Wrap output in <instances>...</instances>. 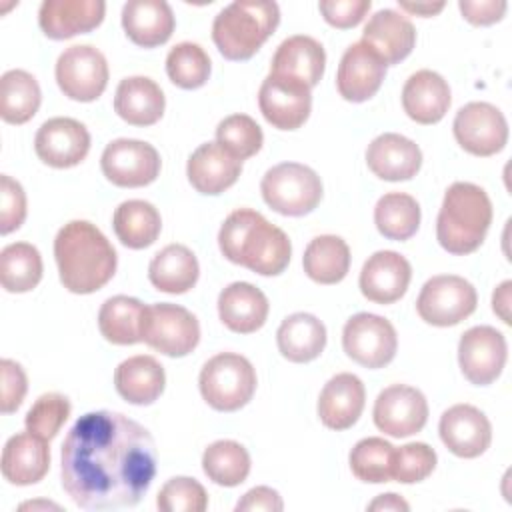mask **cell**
Masks as SVG:
<instances>
[{
	"instance_id": "12",
	"label": "cell",
	"mask_w": 512,
	"mask_h": 512,
	"mask_svg": "<svg viewBox=\"0 0 512 512\" xmlns=\"http://www.w3.org/2000/svg\"><path fill=\"white\" fill-rule=\"evenodd\" d=\"M158 150L142 140L116 138L106 144L100 168L106 180L120 188H140L152 184L160 174Z\"/></svg>"
},
{
	"instance_id": "14",
	"label": "cell",
	"mask_w": 512,
	"mask_h": 512,
	"mask_svg": "<svg viewBox=\"0 0 512 512\" xmlns=\"http://www.w3.org/2000/svg\"><path fill=\"white\" fill-rule=\"evenodd\" d=\"M506 360L508 344L500 330L492 326H474L460 336L458 364L470 384H492L502 374Z\"/></svg>"
},
{
	"instance_id": "32",
	"label": "cell",
	"mask_w": 512,
	"mask_h": 512,
	"mask_svg": "<svg viewBox=\"0 0 512 512\" xmlns=\"http://www.w3.org/2000/svg\"><path fill=\"white\" fill-rule=\"evenodd\" d=\"M166 374L162 364L148 354H138L122 360L114 370L116 392L130 404L148 406L164 392Z\"/></svg>"
},
{
	"instance_id": "13",
	"label": "cell",
	"mask_w": 512,
	"mask_h": 512,
	"mask_svg": "<svg viewBox=\"0 0 512 512\" xmlns=\"http://www.w3.org/2000/svg\"><path fill=\"white\" fill-rule=\"evenodd\" d=\"M456 142L474 156L498 154L508 142V122L490 102L464 104L452 122Z\"/></svg>"
},
{
	"instance_id": "39",
	"label": "cell",
	"mask_w": 512,
	"mask_h": 512,
	"mask_svg": "<svg viewBox=\"0 0 512 512\" xmlns=\"http://www.w3.org/2000/svg\"><path fill=\"white\" fill-rule=\"evenodd\" d=\"M42 280V256L28 242H12L0 252V284L6 292H30Z\"/></svg>"
},
{
	"instance_id": "15",
	"label": "cell",
	"mask_w": 512,
	"mask_h": 512,
	"mask_svg": "<svg viewBox=\"0 0 512 512\" xmlns=\"http://www.w3.org/2000/svg\"><path fill=\"white\" fill-rule=\"evenodd\" d=\"M258 106L266 122L274 128L296 130L310 116L312 94L300 80L268 74L258 90Z\"/></svg>"
},
{
	"instance_id": "28",
	"label": "cell",
	"mask_w": 512,
	"mask_h": 512,
	"mask_svg": "<svg viewBox=\"0 0 512 512\" xmlns=\"http://www.w3.org/2000/svg\"><path fill=\"white\" fill-rule=\"evenodd\" d=\"M268 310L266 294L250 282H232L218 296V316L236 334L260 330L268 318Z\"/></svg>"
},
{
	"instance_id": "11",
	"label": "cell",
	"mask_w": 512,
	"mask_h": 512,
	"mask_svg": "<svg viewBox=\"0 0 512 512\" xmlns=\"http://www.w3.org/2000/svg\"><path fill=\"white\" fill-rule=\"evenodd\" d=\"M58 88L76 102H92L106 90L108 62L104 54L90 44H74L56 60Z\"/></svg>"
},
{
	"instance_id": "21",
	"label": "cell",
	"mask_w": 512,
	"mask_h": 512,
	"mask_svg": "<svg viewBox=\"0 0 512 512\" xmlns=\"http://www.w3.org/2000/svg\"><path fill=\"white\" fill-rule=\"evenodd\" d=\"M366 390L356 374L340 372L332 376L318 396V418L330 430H348L364 410Z\"/></svg>"
},
{
	"instance_id": "4",
	"label": "cell",
	"mask_w": 512,
	"mask_h": 512,
	"mask_svg": "<svg viewBox=\"0 0 512 512\" xmlns=\"http://www.w3.org/2000/svg\"><path fill=\"white\" fill-rule=\"evenodd\" d=\"M492 224V202L484 188L472 182L448 186L438 218V244L456 256L472 254L484 242Z\"/></svg>"
},
{
	"instance_id": "52",
	"label": "cell",
	"mask_w": 512,
	"mask_h": 512,
	"mask_svg": "<svg viewBox=\"0 0 512 512\" xmlns=\"http://www.w3.org/2000/svg\"><path fill=\"white\" fill-rule=\"evenodd\" d=\"M282 508L280 494L270 486H256L236 502V512H280Z\"/></svg>"
},
{
	"instance_id": "1",
	"label": "cell",
	"mask_w": 512,
	"mask_h": 512,
	"mask_svg": "<svg viewBox=\"0 0 512 512\" xmlns=\"http://www.w3.org/2000/svg\"><path fill=\"white\" fill-rule=\"evenodd\" d=\"M64 492L82 510L136 506L156 476V444L136 420L96 410L68 430L60 452Z\"/></svg>"
},
{
	"instance_id": "48",
	"label": "cell",
	"mask_w": 512,
	"mask_h": 512,
	"mask_svg": "<svg viewBox=\"0 0 512 512\" xmlns=\"http://www.w3.org/2000/svg\"><path fill=\"white\" fill-rule=\"evenodd\" d=\"M26 220V194L12 176H0V234H10Z\"/></svg>"
},
{
	"instance_id": "8",
	"label": "cell",
	"mask_w": 512,
	"mask_h": 512,
	"mask_svg": "<svg viewBox=\"0 0 512 512\" xmlns=\"http://www.w3.org/2000/svg\"><path fill=\"white\" fill-rule=\"evenodd\" d=\"M142 342L170 358L190 354L200 342V324L184 306L156 302L144 308L140 324Z\"/></svg>"
},
{
	"instance_id": "49",
	"label": "cell",
	"mask_w": 512,
	"mask_h": 512,
	"mask_svg": "<svg viewBox=\"0 0 512 512\" xmlns=\"http://www.w3.org/2000/svg\"><path fill=\"white\" fill-rule=\"evenodd\" d=\"M0 374H2L0 410H2V414H12L20 408V404L26 396L28 380H26L22 366L10 358L0 360Z\"/></svg>"
},
{
	"instance_id": "43",
	"label": "cell",
	"mask_w": 512,
	"mask_h": 512,
	"mask_svg": "<svg viewBox=\"0 0 512 512\" xmlns=\"http://www.w3.org/2000/svg\"><path fill=\"white\" fill-rule=\"evenodd\" d=\"M392 454H394V446L388 440L378 436L362 438L350 450V456H348L350 470L362 482H370V484L390 482Z\"/></svg>"
},
{
	"instance_id": "7",
	"label": "cell",
	"mask_w": 512,
	"mask_h": 512,
	"mask_svg": "<svg viewBox=\"0 0 512 512\" xmlns=\"http://www.w3.org/2000/svg\"><path fill=\"white\" fill-rule=\"evenodd\" d=\"M264 202L282 216H304L322 200V180L306 164L282 162L266 170L260 182Z\"/></svg>"
},
{
	"instance_id": "51",
	"label": "cell",
	"mask_w": 512,
	"mask_h": 512,
	"mask_svg": "<svg viewBox=\"0 0 512 512\" xmlns=\"http://www.w3.org/2000/svg\"><path fill=\"white\" fill-rule=\"evenodd\" d=\"M458 8L470 24L490 26L504 18L508 4L502 0H460Z\"/></svg>"
},
{
	"instance_id": "26",
	"label": "cell",
	"mask_w": 512,
	"mask_h": 512,
	"mask_svg": "<svg viewBox=\"0 0 512 512\" xmlns=\"http://www.w3.org/2000/svg\"><path fill=\"white\" fill-rule=\"evenodd\" d=\"M2 476L14 486H30L40 482L50 468L48 440L20 432L8 438L2 450Z\"/></svg>"
},
{
	"instance_id": "33",
	"label": "cell",
	"mask_w": 512,
	"mask_h": 512,
	"mask_svg": "<svg viewBox=\"0 0 512 512\" xmlns=\"http://www.w3.org/2000/svg\"><path fill=\"white\" fill-rule=\"evenodd\" d=\"M276 344L286 360L296 364L312 362L326 346V326L314 314L294 312L282 320Z\"/></svg>"
},
{
	"instance_id": "3",
	"label": "cell",
	"mask_w": 512,
	"mask_h": 512,
	"mask_svg": "<svg viewBox=\"0 0 512 512\" xmlns=\"http://www.w3.org/2000/svg\"><path fill=\"white\" fill-rule=\"evenodd\" d=\"M218 246L226 260L260 276L282 274L292 254L286 232L250 208H238L226 216L218 232Z\"/></svg>"
},
{
	"instance_id": "29",
	"label": "cell",
	"mask_w": 512,
	"mask_h": 512,
	"mask_svg": "<svg viewBox=\"0 0 512 512\" xmlns=\"http://www.w3.org/2000/svg\"><path fill=\"white\" fill-rule=\"evenodd\" d=\"M176 20L164 0H128L122 8L126 36L142 48H156L170 40Z\"/></svg>"
},
{
	"instance_id": "6",
	"label": "cell",
	"mask_w": 512,
	"mask_h": 512,
	"mask_svg": "<svg viewBox=\"0 0 512 512\" xmlns=\"http://www.w3.org/2000/svg\"><path fill=\"white\" fill-rule=\"evenodd\" d=\"M198 388L210 408L236 412L246 406L256 392V370L246 356L220 352L202 366Z\"/></svg>"
},
{
	"instance_id": "47",
	"label": "cell",
	"mask_w": 512,
	"mask_h": 512,
	"mask_svg": "<svg viewBox=\"0 0 512 512\" xmlns=\"http://www.w3.org/2000/svg\"><path fill=\"white\" fill-rule=\"evenodd\" d=\"M156 506L160 512H204L208 508V494L198 480L174 476L160 488Z\"/></svg>"
},
{
	"instance_id": "31",
	"label": "cell",
	"mask_w": 512,
	"mask_h": 512,
	"mask_svg": "<svg viewBox=\"0 0 512 512\" xmlns=\"http://www.w3.org/2000/svg\"><path fill=\"white\" fill-rule=\"evenodd\" d=\"M166 108L162 88L148 76H128L120 80L114 94V112L132 126L156 124Z\"/></svg>"
},
{
	"instance_id": "40",
	"label": "cell",
	"mask_w": 512,
	"mask_h": 512,
	"mask_svg": "<svg viewBox=\"0 0 512 512\" xmlns=\"http://www.w3.org/2000/svg\"><path fill=\"white\" fill-rule=\"evenodd\" d=\"M374 224L388 240H408L420 226V204L406 192H388L374 206Z\"/></svg>"
},
{
	"instance_id": "22",
	"label": "cell",
	"mask_w": 512,
	"mask_h": 512,
	"mask_svg": "<svg viewBox=\"0 0 512 512\" xmlns=\"http://www.w3.org/2000/svg\"><path fill=\"white\" fill-rule=\"evenodd\" d=\"M106 4L102 0H44L38 24L52 40H66L100 26Z\"/></svg>"
},
{
	"instance_id": "44",
	"label": "cell",
	"mask_w": 512,
	"mask_h": 512,
	"mask_svg": "<svg viewBox=\"0 0 512 512\" xmlns=\"http://www.w3.org/2000/svg\"><path fill=\"white\" fill-rule=\"evenodd\" d=\"M216 142L242 162L262 148L264 134L248 114H230L216 126Z\"/></svg>"
},
{
	"instance_id": "16",
	"label": "cell",
	"mask_w": 512,
	"mask_h": 512,
	"mask_svg": "<svg viewBox=\"0 0 512 512\" xmlns=\"http://www.w3.org/2000/svg\"><path fill=\"white\" fill-rule=\"evenodd\" d=\"M372 418L376 428L392 438L412 436L426 426V396L414 386L392 384L376 396Z\"/></svg>"
},
{
	"instance_id": "19",
	"label": "cell",
	"mask_w": 512,
	"mask_h": 512,
	"mask_svg": "<svg viewBox=\"0 0 512 512\" xmlns=\"http://www.w3.org/2000/svg\"><path fill=\"white\" fill-rule=\"evenodd\" d=\"M386 76L384 60L362 40L346 48L336 72V88L348 102H366L382 86Z\"/></svg>"
},
{
	"instance_id": "46",
	"label": "cell",
	"mask_w": 512,
	"mask_h": 512,
	"mask_svg": "<svg viewBox=\"0 0 512 512\" xmlns=\"http://www.w3.org/2000/svg\"><path fill=\"white\" fill-rule=\"evenodd\" d=\"M436 452L426 442H410L394 448L390 476L400 484H414L426 480L436 468Z\"/></svg>"
},
{
	"instance_id": "53",
	"label": "cell",
	"mask_w": 512,
	"mask_h": 512,
	"mask_svg": "<svg viewBox=\"0 0 512 512\" xmlns=\"http://www.w3.org/2000/svg\"><path fill=\"white\" fill-rule=\"evenodd\" d=\"M510 290H512V282L504 280L492 294V310L496 316H500V320L504 324H510Z\"/></svg>"
},
{
	"instance_id": "50",
	"label": "cell",
	"mask_w": 512,
	"mask_h": 512,
	"mask_svg": "<svg viewBox=\"0 0 512 512\" xmlns=\"http://www.w3.org/2000/svg\"><path fill=\"white\" fill-rule=\"evenodd\" d=\"M318 8L330 26L346 30L364 20L370 10V0H322Z\"/></svg>"
},
{
	"instance_id": "24",
	"label": "cell",
	"mask_w": 512,
	"mask_h": 512,
	"mask_svg": "<svg viewBox=\"0 0 512 512\" xmlns=\"http://www.w3.org/2000/svg\"><path fill=\"white\" fill-rule=\"evenodd\" d=\"M242 162L224 150L218 142L200 144L188 158L186 176L200 194L216 196L236 184Z\"/></svg>"
},
{
	"instance_id": "17",
	"label": "cell",
	"mask_w": 512,
	"mask_h": 512,
	"mask_svg": "<svg viewBox=\"0 0 512 512\" xmlns=\"http://www.w3.org/2000/svg\"><path fill=\"white\" fill-rule=\"evenodd\" d=\"M34 150L36 156L52 168H72L88 156L90 132L74 118L56 116L38 128Z\"/></svg>"
},
{
	"instance_id": "25",
	"label": "cell",
	"mask_w": 512,
	"mask_h": 512,
	"mask_svg": "<svg viewBox=\"0 0 512 512\" xmlns=\"http://www.w3.org/2000/svg\"><path fill=\"white\" fill-rule=\"evenodd\" d=\"M362 42L368 44L386 66L398 64L412 52L416 44V30L402 12L384 8L368 18L362 30Z\"/></svg>"
},
{
	"instance_id": "56",
	"label": "cell",
	"mask_w": 512,
	"mask_h": 512,
	"mask_svg": "<svg viewBox=\"0 0 512 512\" xmlns=\"http://www.w3.org/2000/svg\"><path fill=\"white\" fill-rule=\"evenodd\" d=\"M28 508H56V510H60V506L58 504H52V502H24L22 506H20V510H28Z\"/></svg>"
},
{
	"instance_id": "45",
	"label": "cell",
	"mask_w": 512,
	"mask_h": 512,
	"mask_svg": "<svg viewBox=\"0 0 512 512\" xmlns=\"http://www.w3.org/2000/svg\"><path fill=\"white\" fill-rule=\"evenodd\" d=\"M70 400L58 392L42 394L24 418V426L30 434L52 440L70 416Z\"/></svg>"
},
{
	"instance_id": "9",
	"label": "cell",
	"mask_w": 512,
	"mask_h": 512,
	"mask_svg": "<svg viewBox=\"0 0 512 512\" xmlns=\"http://www.w3.org/2000/svg\"><path fill=\"white\" fill-rule=\"evenodd\" d=\"M478 304L476 288L462 276L438 274L424 282L418 300V316L432 326H456L466 320Z\"/></svg>"
},
{
	"instance_id": "38",
	"label": "cell",
	"mask_w": 512,
	"mask_h": 512,
	"mask_svg": "<svg viewBox=\"0 0 512 512\" xmlns=\"http://www.w3.org/2000/svg\"><path fill=\"white\" fill-rule=\"evenodd\" d=\"M42 92L38 80L20 68L8 70L0 78V116L8 124H24L40 108Z\"/></svg>"
},
{
	"instance_id": "10",
	"label": "cell",
	"mask_w": 512,
	"mask_h": 512,
	"mask_svg": "<svg viewBox=\"0 0 512 512\" xmlns=\"http://www.w3.org/2000/svg\"><path fill=\"white\" fill-rule=\"evenodd\" d=\"M342 348L356 364L376 370L394 360L398 336L390 320L378 314L358 312L344 324Z\"/></svg>"
},
{
	"instance_id": "42",
	"label": "cell",
	"mask_w": 512,
	"mask_h": 512,
	"mask_svg": "<svg viewBox=\"0 0 512 512\" xmlns=\"http://www.w3.org/2000/svg\"><path fill=\"white\" fill-rule=\"evenodd\" d=\"M210 58L196 42H180L166 56V74L178 88L194 90L210 76Z\"/></svg>"
},
{
	"instance_id": "2",
	"label": "cell",
	"mask_w": 512,
	"mask_h": 512,
	"mask_svg": "<svg viewBox=\"0 0 512 512\" xmlns=\"http://www.w3.org/2000/svg\"><path fill=\"white\" fill-rule=\"evenodd\" d=\"M60 282L72 294H92L108 284L118 256L110 240L88 220L64 224L54 238Z\"/></svg>"
},
{
	"instance_id": "5",
	"label": "cell",
	"mask_w": 512,
	"mask_h": 512,
	"mask_svg": "<svg viewBox=\"0 0 512 512\" xmlns=\"http://www.w3.org/2000/svg\"><path fill=\"white\" fill-rule=\"evenodd\" d=\"M280 8L270 0H236L212 22V40L226 60H248L274 34Z\"/></svg>"
},
{
	"instance_id": "54",
	"label": "cell",
	"mask_w": 512,
	"mask_h": 512,
	"mask_svg": "<svg viewBox=\"0 0 512 512\" xmlns=\"http://www.w3.org/2000/svg\"><path fill=\"white\" fill-rule=\"evenodd\" d=\"M368 510H372V512H376V510H380V512H408L410 510V504L404 500V498H400L398 494H394V492H388V494H380V496H376L370 504H368Z\"/></svg>"
},
{
	"instance_id": "20",
	"label": "cell",
	"mask_w": 512,
	"mask_h": 512,
	"mask_svg": "<svg viewBox=\"0 0 512 512\" xmlns=\"http://www.w3.org/2000/svg\"><path fill=\"white\" fill-rule=\"evenodd\" d=\"M412 266L394 250L374 252L360 270V292L374 304H392L400 300L410 284Z\"/></svg>"
},
{
	"instance_id": "35",
	"label": "cell",
	"mask_w": 512,
	"mask_h": 512,
	"mask_svg": "<svg viewBox=\"0 0 512 512\" xmlns=\"http://www.w3.org/2000/svg\"><path fill=\"white\" fill-rule=\"evenodd\" d=\"M112 228L126 248L142 250L160 236L162 218L154 204L146 200H126L114 210Z\"/></svg>"
},
{
	"instance_id": "41",
	"label": "cell",
	"mask_w": 512,
	"mask_h": 512,
	"mask_svg": "<svg viewBox=\"0 0 512 512\" xmlns=\"http://www.w3.org/2000/svg\"><path fill=\"white\" fill-rule=\"evenodd\" d=\"M204 474L218 486H238L250 474V454L236 440H216L202 454Z\"/></svg>"
},
{
	"instance_id": "30",
	"label": "cell",
	"mask_w": 512,
	"mask_h": 512,
	"mask_svg": "<svg viewBox=\"0 0 512 512\" xmlns=\"http://www.w3.org/2000/svg\"><path fill=\"white\" fill-rule=\"evenodd\" d=\"M324 66H326L324 46L312 36L296 34L282 40L280 46L276 48L272 56L270 74L288 76L304 82L308 88H314L324 76Z\"/></svg>"
},
{
	"instance_id": "23",
	"label": "cell",
	"mask_w": 512,
	"mask_h": 512,
	"mask_svg": "<svg viewBox=\"0 0 512 512\" xmlns=\"http://www.w3.org/2000/svg\"><path fill=\"white\" fill-rule=\"evenodd\" d=\"M366 164L372 174L382 180H410L422 166V150L414 140L402 134L384 132L368 144Z\"/></svg>"
},
{
	"instance_id": "18",
	"label": "cell",
	"mask_w": 512,
	"mask_h": 512,
	"mask_svg": "<svg viewBox=\"0 0 512 512\" xmlns=\"http://www.w3.org/2000/svg\"><path fill=\"white\" fill-rule=\"evenodd\" d=\"M440 440L458 458H478L490 448L492 424L488 416L472 404H454L438 424Z\"/></svg>"
},
{
	"instance_id": "55",
	"label": "cell",
	"mask_w": 512,
	"mask_h": 512,
	"mask_svg": "<svg viewBox=\"0 0 512 512\" xmlns=\"http://www.w3.org/2000/svg\"><path fill=\"white\" fill-rule=\"evenodd\" d=\"M400 4V10H406L410 14H416V16H434L438 14L440 10H444V2H398Z\"/></svg>"
},
{
	"instance_id": "37",
	"label": "cell",
	"mask_w": 512,
	"mask_h": 512,
	"mask_svg": "<svg viewBox=\"0 0 512 512\" xmlns=\"http://www.w3.org/2000/svg\"><path fill=\"white\" fill-rule=\"evenodd\" d=\"M146 304L132 296H112L108 298L98 312L100 334L118 346H130L142 342L140 324Z\"/></svg>"
},
{
	"instance_id": "34",
	"label": "cell",
	"mask_w": 512,
	"mask_h": 512,
	"mask_svg": "<svg viewBox=\"0 0 512 512\" xmlns=\"http://www.w3.org/2000/svg\"><path fill=\"white\" fill-rule=\"evenodd\" d=\"M200 266L194 252L184 244H168L154 254L148 266L152 286L166 294H184L198 282Z\"/></svg>"
},
{
	"instance_id": "36",
	"label": "cell",
	"mask_w": 512,
	"mask_h": 512,
	"mask_svg": "<svg viewBox=\"0 0 512 512\" xmlns=\"http://www.w3.org/2000/svg\"><path fill=\"white\" fill-rule=\"evenodd\" d=\"M302 266L310 280L318 284H338L350 270V248L340 236H316L304 250Z\"/></svg>"
},
{
	"instance_id": "27",
	"label": "cell",
	"mask_w": 512,
	"mask_h": 512,
	"mask_svg": "<svg viewBox=\"0 0 512 512\" xmlns=\"http://www.w3.org/2000/svg\"><path fill=\"white\" fill-rule=\"evenodd\" d=\"M452 96L448 82L434 70L414 72L402 88V108L410 120L418 124L440 122L448 108Z\"/></svg>"
}]
</instances>
